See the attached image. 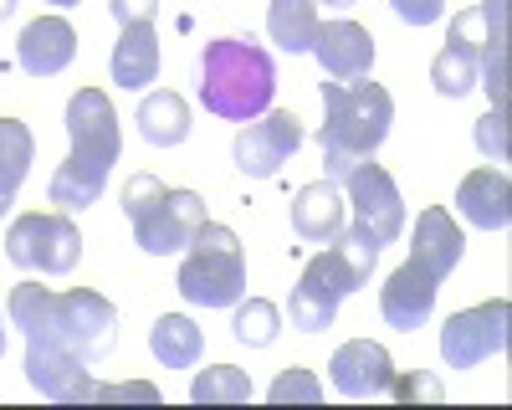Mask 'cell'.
Here are the masks:
<instances>
[{
    "label": "cell",
    "instance_id": "cell-15",
    "mask_svg": "<svg viewBox=\"0 0 512 410\" xmlns=\"http://www.w3.org/2000/svg\"><path fill=\"white\" fill-rule=\"evenodd\" d=\"M313 57L323 62V72H328L333 82L369 77V67H374V36H369V26H359V21H328V26H318V36H313Z\"/></svg>",
    "mask_w": 512,
    "mask_h": 410
},
{
    "label": "cell",
    "instance_id": "cell-26",
    "mask_svg": "<svg viewBox=\"0 0 512 410\" xmlns=\"http://www.w3.org/2000/svg\"><path fill=\"white\" fill-rule=\"evenodd\" d=\"M267 400L272 405H292V400H303V405H318L323 400V385H318V375L313 369H282V375L272 380V390H267Z\"/></svg>",
    "mask_w": 512,
    "mask_h": 410
},
{
    "label": "cell",
    "instance_id": "cell-5",
    "mask_svg": "<svg viewBox=\"0 0 512 410\" xmlns=\"http://www.w3.org/2000/svg\"><path fill=\"white\" fill-rule=\"evenodd\" d=\"M123 211L134 226V241L149 257H175L205 226V200L195 190H169L154 175H134L123 185Z\"/></svg>",
    "mask_w": 512,
    "mask_h": 410
},
{
    "label": "cell",
    "instance_id": "cell-32",
    "mask_svg": "<svg viewBox=\"0 0 512 410\" xmlns=\"http://www.w3.org/2000/svg\"><path fill=\"white\" fill-rule=\"evenodd\" d=\"M318 6H333V11H344V6H354V0H318Z\"/></svg>",
    "mask_w": 512,
    "mask_h": 410
},
{
    "label": "cell",
    "instance_id": "cell-3",
    "mask_svg": "<svg viewBox=\"0 0 512 410\" xmlns=\"http://www.w3.org/2000/svg\"><path fill=\"white\" fill-rule=\"evenodd\" d=\"M277 62L256 36H216L200 52V103L226 123H251L272 108Z\"/></svg>",
    "mask_w": 512,
    "mask_h": 410
},
{
    "label": "cell",
    "instance_id": "cell-28",
    "mask_svg": "<svg viewBox=\"0 0 512 410\" xmlns=\"http://www.w3.org/2000/svg\"><path fill=\"white\" fill-rule=\"evenodd\" d=\"M390 11L410 26H436L446 16V0H390Z\"/></svg>",
    "mask_w": 512,
    "mask_h": 410
},
{
    "label": "cell",
    "instance_id": "cell-8",
    "mask_svg": "<svg viewBox=\"0 0 512 410\" xmlns=\"http://www.w3.org/2000/svg\"><path fill=\"white\" fill-rule=\"evenodd\" d=\"M6 257L21 272H41V277H67L82 257V231L72 226V216L62 211H26L11 221L6 231Z\"/></svg>",
    "mask_w": 512,
    "mask_h": 410
},
{
    "label": "cell",
    "instance_id": "cell-13",
    "mask_svg": "<svg viewBox=\"0 0 512 410\" xmlns=\"http://www.w3.org/2000/svg\"><path fill=\"white\" fill-rule=\"evenodd\" d=\"M328 369H333V390L349 395V400H384V390H390V380H395L390 349L374 344V339H349L333 354Z\"/></svg>",
    "mask_w": 512,
    "mask_h": 410
},
{
    "label": "cell",
    "instance_id": "cell-2",
    "mask_svg": "<svg viewBox=\"0 0 512 410\" xmlns=\"http://www.w3.org/2000/svg\"><path fill=\"white\" fill-rule=\"evenodd\" d=\"M67 134H72V154L57 164L47 195L62 211H88V205H98V195L108 190V175L118 164L113 98L103 88H77L67 98Z\"/></svg>",
    "mask_w": 512,
    "mask_h": 410
},
{
    "label": "cell",
    "instance_id": "cell-35",
    "mask_svg": "<svg viewBox=\"0 0 512 410\" xmlns=\"http://www.w3.org/2000/svg\"><path fill=\"white\" fill-rule=\"evenodd\" d=\"M52 6H82V0H52Z\"/></svg>",
    "mask_w": 512,
    "mask_h": 410
},
{
    "label": "cell",
    "instance_id": "cell-23",
    "mask_svg": "<svg viewBox=\"0 0 512 410\" xmlns=\"http://www.w3.org/2000/svg\"><path fill=\"white\" fill-rule=\"evenodd\" d=\"M149 349H154V359H159L164 369H190V364L200 359L205 339H200V328H195L185 313H164V318H154V328H149Z\"/></svg>",
    "mask_w": 512,
    "mask_h": 410
},
{
    "label": "cell",
    "instance_id": "cell-19",
    "mask_svg": "<svg viewBox=\"0 0 512 410\" xmlns=\"http://www.w3.org/2000/svg\"><path fill=\"white\" fill-rule=\"evenodd\" d=\"M154 77H159V31H154V21L123 26L118 47H113V82L128 88V93H139Z\"/></svg>",
    "mask_w": 512,
    "mask_h": 410
},
{
    "label": "cell",
    "instance_id": "cell-18",
    "mask_svg": "<svg viewBox=\"0 0 512 410\" xmlns=\"http://www.w3.org/2000/svg\"><path fill=\"white\" fill-rule=\"evenodd\" d=\"M461 252H466V236H461V226L451 221V211H441V205H425V211L415 216L410 262H420L425 272H436V277H451V267L461 262Z\"/></svg>",
    "mask_w": 512,
    "mask_h": 410
},
{
    "label": "cell",
    "instance_id": "cell-14",
    "mask_svg": "<svg viewBox=\"0 0 512 410\" xmlns=\"http://www.w3.org/2000/svg\"><path fill=\"white\" fill-rule=\"evenodd\" d=\"M77 57V31L62 21V16H36L26 21L21 41H16V62L26 77H57L67 72Z\"/></svg>",
    "mask_w": 512,
    "mask_h": 410
},
{
    "label": "cell",
    "instance_id": "cell-20",
    "mask_svg": "<svg viewBox=\"0 0 512 410\" xmlns=\"http://www.w3.org/2000/svg\"><path fill=\"white\" fill-rule=\"evenodd\" d=\"M31 159H36V139L21 118H0V221L11 216L16 190L31 175Z\"/></svg>",
    "mask_w": 512,
    "mask_h": 410
},
{
    "label": "cell",
    "instance_id": "cell-10",
    "mask_svg": "<svg viewBox=\"0 0 512 410\" xmlns=\"http://www.w3.org/2000/svg\"><path fill=\"white\" fill-rule=\"evenodd\" d=\"M303 118L297 113H287V108H277V113H262V118H251L246 129L236 134V144H231V154H236V170L246 175V180H272L282 164L303 149Z\"/></svg>",
    "mask_w": 512,
    "mask_h": 410
},
{
    "label": "cell",
    "instance_id": "cell-7",
    "mask_svg": "<svg viewBox=\"0 0 512 410\" xmlns=\"http://www.w3.org/2000/svg\"><path fill=\"white\" fill-rule=\"evenodd\" d=\"M359 287H364V277L354 272V262L338 252V246H328V252L308 257L303 277H297L292 298H287L292 328H303V334H323V328H333L338 303H344L349 293H359Z\"/></svg>",
    "mask_w": 512,
    "mask_h": 410
},
{
    "label": "cell",
    "instance_id": "cell-33",
    "mask_svg": "<svg viewBox=\"0 0 512 410\" xmlns=\"http://www.w3.org/2000/svg\"><path fill=\"white\" fill-rule=\"evenodd\" d=\"M11 11H16V0H0V21H6Z\"/></svg>",
    "mask_w": 512,
    "mask_h": 410
},
{
    "label": "cell",
    "instance_id": "cell-22",
    "mask_svg": "<svg viewBox=\"0 0 512 410\" xmlns=\"http://www.w3.org/2000/svg\"><path fill=\"white\" fill-rule=\"evenodd\" d=\"M318 0H272L267 6V36L287 57L297 52H313V36H318Z\"/></svg>",
    "mask_w": 512,
    "mask_h": 410
},
{
    "label": "cell",
    "instance_id": "cell-29",
    "mask_svg": "<svg viewBox=\"0 0 512 410\" xmlns=\"http://www.w3.org/2000/svg\"><path fill=\"white\" fill-rule=\"evenodd\" d=\"M384 395H390V400H441V385L420 380V375H400V369H395V380H390Z\"/></svg>",
    "mask_w": 512,
    "mask_h": 410
},
{
    "label": "cell",
    "instance_id": "cell-6",
    "mask_svg": "<svg viewBox=\"0 0 512 410\" xmlns=\"http://www.w3.org/2000/svg\"><path fill=\"white\" fill-rule=\"evenodd\" d=\"M180 298L195 308H236L246 293V246L231 226L205 221L195 231V241L185 246V262H180Z\"/></svg>",
    "mask_w": 512,
    "mask_h": 410
},
{
    "label": "cell",
    "instance_id": "cell-16",
    "mask_svg": "<svg viewBox=\"0 0 512 410\" xmlns=\"http://www.w3.org/2000/svg\"><path fill=\"white\" fill-rule=\"evenodd\" d=\"M456 211L466 226H477V231H502L512 221V185L502 170H472L461 185H456Z\"/></svg>",
    "mask_w": 512,
    "mask_h": 410
},
{
    "label": "cell",
    "instance_id": "cell-1",
    "mask_svg": "<svg viewBox=\"0 0 512 410\" xmlns=\"http://www.w3.org/2000/svg\"><path fill=\"white\" fill-rule=\"evenodd\" d=\"M6 318L26 334V354L98 364L118 344V308L93 287L52 293L41 282H16L6 298Z\"/></svg>",
    "mask_w": 512,
    "mask_h": 410
},
{
    "label": "cell",
    "instance_id": "cell-25",
    "mask_svg": "<svg viewBox=\"0 0 512 410\" xmlns=\"http://www.w3.org/2000/svg\"><path fill=\"white\" fill-rule=\"evenodd\" d=\"M236 339L246 344V349H267V344H277V334H282V313H277V303H267V298H246L241 308H236Z\"/></svg>",
    "mask_w": 512,
    "mask_h": 410
},
{
    "label": "cell",
    "instance_id": "cell-9",
    "mask_svg": "<svg viewBox=\"0 0 512 410\" xmlns=\"http://www.w3.org/2000/svg\"><path fill=\"white\" fill-rule=\"evenodd\" d=\"M507 298H492L482 308H466V313H451L441 323V359L446 369H477L482 359L502 354L507 349Z\"/></svg>",
    "mask_w": 512,
    "mask_h": 410
},
{
    "label": "cell",
    "instance_id": "cell-24",
    "mask_svg": "<svg viewBox=\"0 0 512 410\" xmlns=\"http://www.w3.org/2000/svg\"><path fill=\"white\" fill-rule=\"evenodd\" d=\"M190 400L195 405H246L251 400V375L236 369V364H210V369L195 375Z\"/></svg>",
    "mask_w": 512,
    "mask_h": 410
},
{
    "label": "cell",
    "instance_id": "cell-27",
    "mask_svg": "<svg viewBox=\"0 0 512 410\" xmlns=\"http://www.w3.org/2000/svg\"><path fill=\"white\" fill-rule=\"evenodd\" d=\"M472 139H477V149H482L487 159H507V113H502V108L482 113L477 129H472Z\"/></svg>",
    "mask_w": 512,
    "mask_h": 410
},
{
    "label": "cell",
    "instance_id": "cell-31",
    "mask_svg": "<svg viewBox=\"0 0 512 410\" xmlns=\"http://www.w3.org/2000/svg\"><path fill=\"white\" fill-rule=\"evenodd\" d=\"M108 11L118 26H134V21H154L159 16V0H108Z\"/></svg>",
    "mask_w": 512,
    "mask_h": 410
},
{
    "label": "cell",
    "instance_id": "cell-21",
    "mask_svg": "<svg viewBox=\"0 0 512 410\" xmlns=\"http://www.w3.org/2000/svg\"><path fill=\"white\" fill-rule=\"evenodd\" d=\"M139 123V134L154 144V149H175L190 139V103L180 93H149L134 113Z\"/></svg>",
    "mask_w": 512,
    "mask_h": 410
},
{
    "label": "cell",
    "instance_id": "cell-17",
    "mask_svg": "<svg viewBox=\"0 0 512 410\" xmlns=\"http://www.w3.org/2000/svg\"><path fill=\"white\" fill-rule=\"evenodd\" d=\"M344 221H349V205H344V195H338L333 180H313V185H303L292 195V231L303 241L328 246V241H338Z\"/></svg>",
    "mask_w": 512,
    "mask_h": 410
},
{
    "label": "cell",
    "instance_id": "cell-4",
    "mask_svg": "<svg viewBox=\"0 0 512 410\" xmlns=\"http://www.w3.org/2000/svg\"><path fill=\"white\" fill-rule=\"evenodd\" d=\"M395 123V98L379 82H323V164L328 180L338 185L359 159H374V149L390 139Z\"/></svg>",
    "mask_w": 512,
    "mask_h": 410
},
{
    "label": "cell",
    "instance_id": "cell-11",
    "mask_svg": "<svg viewBox=\"0 0 512 410\" xmlns=\"http://www.w3.org/2000/svg\"><path fill=\"white\" fill-rule=\"evenodd\" d=\"M338 185H349V205H354V226H364L379 246H390L400 241L405 231V200H400V185L390 180V170L374 159H359L354 170L338 180Z\"/></svg>",
    "mask_w": 512,
    "mask_h": 410
},
{
    "label": "cell",
    "instance_id": "cell-34",
    "mask_svg": "<svg viewBox=\"0 0 512 410\" xmlns=\"http://www.w3.org/2000/svg\"><path fill=\"white\" fill-rule=\"evenodd\" d=\"M0 354H6V318H0Z\"/></svg>",
    "mask_w": 512,
    "mask_h": 410
},
{
    "label": "cell",
    "instance_id": "cell-30",
    "mask_svg": "<svg viewBox=\"0 0 512 410\" xmlns=\"http://www.w3.org/2000/svg\"><path fill=\"white\" fill-rule=\"evenodd\" d=\"M88 400H144V405H154L159 390H154L149 380H123V385H93Z\"/></svg>",
    "mask_w": 512,
    "mask_h": 410
},
{
    "label": "cell",
    "instance_id": "cell-12",
    "mask_svg": "<svg viewBox=\"0 0 512 410\" xmlns=\"http://www.w3.org/2000/svg\"><path fill=\"white\" fill-rule=\"evenodd\" d=\"M436 293H441V277L425 272L420 262H405L379 287V313L390 328H400V334H415V328L436 313Z\"/></svg>",
    "mask_w": 512,
    "mask_h": 410
}]
</instances>
